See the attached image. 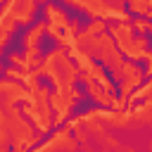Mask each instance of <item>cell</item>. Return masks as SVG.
Instances as JSON below:
<instances>
[{"label": "cell", "mask_w": 152, "mask_h": 152, "mask_svg": "<svg viewBox=\"0 0 152 152\" xmlns=\"http://www.w3.org/2000/svg\"><path fill=\"white\" fill-rule=\"evenodd\" d=\"M38 74L48 76L55 88H57V86H71V83L78 81V66H76L74 59L66 55V50L59 48V45L43 57V62H40V66H38Z\"/></svg>", "instance_id": "6da1fadb"}, {"label": "cell", "mask_w": 152, "mask_h": 152, "mask_svg": "<svg viewBox=\"0 0 152 152\" xmlns=\"http://www.w3.org/2000/svg\"><path fill=\"white\" fill-rule=\"evenodd\" d=\"M7 62H10V64H14V66H19V69H26L24 52H19V50H12V52H7Z\"/></svg>", "instance_id": "8fae6325"}, {"label": "cell", "mask_w": 152, "mask_h": 152, "mask_svg": "<svg viewBox=\"0 0 152 152\" xmlns=\"http://www.w3.org/2000/svg\"><path fill=\"white\" fill-rule=\"evenodd\" d=\"M45 28H48L45 19L28 24V28H26V33H24V38H21V45H24V48H36V45H40L43 38H45Z\"/></svg>", "instance_id": "5b68a950"}, {"label": "cell", "mask_w": 152, "mask_h": 152, "mask_svg": "<svg viewBox=\"0 0 152 152\" xmlns=\"http://www.w3.org/2000/svg\"><path fill=\"white\" fill-rule=\"evenodd\" d=\"M24 59H26V69H38L43 62V50L40 45L36 48H24Z\"/></svg>", "instance_id": "52a82bcc"}, {"label": "cell", "mask_w": 152, "mask_h": 152, "mask_svg": "<svg viewBox=\"0 0 152 152\" xmlns=\"http://www.w3.org/2000/svg\"><path fill=\"white\" fill-rule=\"evenodd\" d=\"M21 114L33 124L36 131H40L43 135L52 128V107H50V88L40 86L28 90V95L21 100Z\"/></svg>", "instance_id": "7a4b0ae2"}, {"label": "cell", "mask_w": 152, "mask_h": 152, "mask_svg": "<svg viewBox=\"0 0 152 152\" xmlns=\"http://www.w3.org/2000/svg\"><path fill=\"white\" fill-rule=\"evenodd\" d=\"M24 71H26V69H19V66H14V64H10V66L2 69L5 78H10V81H21V78H24Z\"/></svg>", "instance_id": "30bf717a"}, {"label": "cell", "mask_w": 152, "mask_h": 152, "mask_svg": "<svg viewBox=\"0 0 152 152\" xmlns=\"http://www.w3.org/2000/svg\"><path fill=\"white\" fill-rule=\"evenodd\" d=\"M2 2H5V0H0V7H2Z\"/></svg>", "instance_id": "5bb4252c"}, {"label": "cell", "mask_w": 152, "mask_h": 152, "mask_svg": "<svg viewBox=\"0 0 152 152\" xmlns=\"http://www.w3.org/2000/svg\"><path fill=\"white\" fill-rule=\"evenodd\" d=\"M43 19H45V24H48L45 33H48L50 38H55V40H57V36H59V31L69 24V14L64 12V7H59L57 2H50V0L43 5Z\"/></svg>", "instance_id": "3957f363"}, {"label": "cell", "mask_w": 152, "mask_h": 152, "mask_svg": "<svg viewBox=\"0 0 152 152\" xmlns=\"http://www.w3.org/2000/svg\"><path fill=\"white\" fill-rule=\"evenodd\" d=\"M57 131L45 140V142H40L38 145V150H76V140H74V135H71V131H69V126L66 124H62V126H55Z\"/></svg>", "instance_id": "277c9868"}, {"label": "cell", "mask_w": 152, "mask_h": 152, "mask_svg": "<svg viewBox=\"0 0 152 152\" xmlns=\"http://www.w3.org/2000/svg\"><path fill=\"white\" fill-rule=\"evenodd\" d=\"M126 5H128V12L138 17H145V19L152 17V0H126Z\"/></svg>", "instance_id": "8992f818"}, {"label": "cell", "mask_w": 152, "mask_h": 152, "mask_svg": "<svg viewBox=\"0 0 152 152\" xmlns=\"http://www.w3.org/2000/svg\"><path fill=\"white\" fill-rule=\"evenodd\" d=\"M2 52H5V48H0V55H2Z\"/></svg>", "instance_id": "4fadbf2b"}, {"label": "cell", "mask_w": 152, "mask_h": 152, "mask_svg": "<svg viewBox=\"0 0 152 152\" xmlns=\"http://www.w3.org/2000/svg\"><path fill=\"white\" fill-rule=\"evenodd\" d=\"M33 2H36V5H45L48 0H33Z\"/></svg>", "instance_id": "7c38bea8"}, {"label": "cell", "mask_w": 152, "mask_h": 152, "mask_svg": "<svg viewBox=\"0 0 152 152\" xmlns=\"http://www.w3.org/2000/svg\"><path fill=\"white\" fill-rule=\"evenodd\" d=\"M131 28L138 31V33H150V31H152V24H150V19L138 17V19H131Z\"/></svg>", "instance_id": "9c48e42d"}, {"label": "cell", "mask_w": 152, "mask_h": 152, "mask_svg": "<svg viewBox=\"0 0 152 152\" xmlns=\"http://www.w3.org/2000/svg\"><path fill=\"white\" fill-rule=\"evenodd\" d=\"M83 31H86V33H90V36L104 33V31H107V19H102V17H93V19L83 26Z\"/></svg>", "instance_id": "ba28073f"}]
</instances>
